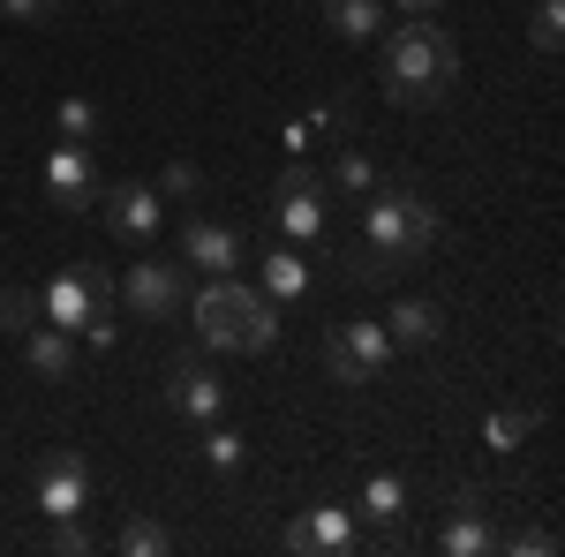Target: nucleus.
<instances>
[{
	"mask_svg": "<svg viewBox=\"0 0 565 557\" xmlns=\"http://www.w3.org/2000/svg\"><path fill=\"white\" fill-rule=\"evenodd\" d=\"M324 189H340V196H370V189H377V167H370V151H340V159H332V181H324Z\"/></svg>",
	"mask_w": 565,
	"mask_h": 557,
	"instance_id": "nucleus-21",
	"label": "nucleus"
},
{
	"mask_svg": "<svg viewBox=\"0 0 565 557\" xmlns=\"http://www.w3.org/2000/svg\"><path fill=\"white\" fill-rule=\"evenodd\" d=\"M196 332H204V346H218V354H264V346L279 340V309H271V294L242 287V279L226 271V279H212V287L196 294Z\"/></svg>",
	"mask_w": 565,
	"mask_h": 557,
	"instance_id": "nucleus-3",
	"label": "nucleus"
},
{
	"mask_svg": "<svg viewBox=\"0 0 565 557\" xmlns=\"http://www.w3.org/2000/svg\"><path fill=\"white\" fill-rule=\"evenodd\" d=\"M377 39H385V98L392 106H430V98H445L460 84V45L445 39L430 15L392 23Z\"/></svg>",
	"mask_w": 565,
	"mask_h": 557,
	"instance_id": "nucleus-2",
	"label": "nucleus"
},
{
	"mask_svg": "<svg viewBox=\"0 0 565 557\" xmlns=\"http://www.w3.org/2000/svg\"><path fill=\"white\" fill-rule=\"evenodd\" d=\"M53 550H61V557H84V550H90V535L76 527V519H53Z\"/></svg>",
	"mask_w": 565,
	"mask_h": 557,
	"instance_id": "nucleus-29",
	"label": "nucleus"
},
{
	"mask_svg": "<svg viewBox=\"0 0 565 557\" xmlns=\"http://www.w3.org/2000/svg\"><path fill=\"white\" fill-rule=\"evenodd\" d=\"M31 324H39V294H31V287H0V332L23 340Z\"/></svg>",
	"mask_w": 565,
	"mask_h": 557,
	"instance_id": "nucleus-23",
	"label": "nucleus"
},
{
	"mask_svg": "<svg viewBox=\"0 0 565 557\" xmlns=\"http://www.w3.org/2000/svg\"><path fill=\"white\" fill-rule=\"evenodd\" d=\"M121 550H129V557H167V550H174V535H167L159 519H129V527H121Z\"/></svg>",
	"mask_w": 565,
	"mask_h": 557,
	"instance_id": "nucleus-25",
	"label": "nucleus"
},
{
	"mask_svg": "<svg viewBox=\"0 0 565 557\" xmlns=\"http://www.w3.org/2000/svg\"><path fill=\"white\" fill-rule=\"evenodd\" d=\"M437 249V212L423 204V189H370V212H362V242L348 257V279L377 287L399 264H423Z\"/></svg>",
	"mask_w": 565,
	"mask_h": 557,
	"instance_id": "nucleus-1",
	"label": "nucleus"
},
{
	"mask_svg": "<svg viewBox=\"0 0 565 557\" xmlns=\"http://www.w3.org/2000/svg\"><path fill=\"white\" fill-rule=\"evenodd\" d=\"M324 23L340 31V39H377L385 31V0H324Z\"/></svg>",
	"mask_w": 565,
	"mask_h": 557,
	"instance_id": "nucleus-17",
	"label": "nucleus"
},
{
	"mask_svg": "<svg viewBox=\"0 0 565 557\" xmlns=\"http://www.w3.org/2000/svg\"><path fill=\"white\" fill-rule=\"evenodd\" d=\"M271 212H279V234H287V242H317V234H324V173L287 167L279 189H271Z\"/></svg>",
	"mask_w": 565,
	"mask_h": 557,
	"instance_id": "nucleus-6",
	"label": "nucleus"
},
{
	"mask_svg": "<svg viewBox=\"0 0 565 557\" xmlns=\"http://www.w3.org/2000/svg\"><path fill=\"white\" fill-rule=\"evenodd\" d=\"M39 317L53 324V332L84 340V324H90V317H106V271H98V264H68L61 279H45Z\"/></svg>",
	"mask_w": 565,
	"mask_h": 557,
	"instance_id": "nucleus-5",
	"label": "nucleus"
},
{
	"mask_svg": "<svg viewBox=\"0 0 565 557\" xmlns=\"http://www.w3.org/2000/svg\"><path fill=\"white\" fill-rule=\"evenodd\" d=\"M121 294L136 317H167V309H181V264H129Z\"/></svg>",
	"mask_w": 565,
	"mask_h": 557,
	"instance_id": "nucleus-12",
	"label": "nucleus"
},
{
	"mask_svg": "<svg viewBox=\"0 0 565 557\" xmlns=\"http://www.w3.org/2000/svg\"><path fill=\"white\" fill-rule=\"evenodd\" d=\"M204 460H212V474H226V482H234V474L249 468V444H242L234 429H218V422H212V437H204Z\"/></svg>",
	"mask_w": 565,
	"mask_h": 557,
	"instance_id": "nucleus-22",
	"label": "nucleus"
},
{
	"mask_svg": "<svg viewBox=\"0 0 565 557\" xmlns=\"http://www.w3.org/2000/svg\"><path fill=\"white\" fill-rule=\"evenodd\" d=\"M98 212H106V226L121 234V242H151L159 234V189H143V181H121V189H106V196H90Z\"/></svg>",
	"mask_w": 565,
	"mask_h": 557,
	"instance_id": "nucleus-8",
	"label": "nucleus"
},
{
	"mask_svg": "<svg viewBox=\"0 0 565 557\" xmlns=\"http://www.w3.org/2000/svg\"><path fill=\"white\" fill-rule=\"evenodd\" d=\"M437 543L452 557H490L498 550V535H490V519H482V497L468 490V497H452V513H445V527H437Z\"/></svg>",
	"mask_w": 565,
	"mask_h": 557,
	"instance_id": "nucleus-13",
	"label": "nucleus"
},
{
	"mask_svg": "<svg viewBox=\"0 0 565 557\" xmlns=\"http://www.w3.org/2000/svg\"><path fill=\"white\" fill-rule=\"evenodd\" d=\"M482 437H490V452H521L527 437H535V415H527V407H498V415L482 422Z\"/></svg>",
	"mask_w": 565,
	"mask_h": 557,
	"instance_id": "nucleus-20",
	"label": "nucleus"
},
{
	"mask_svg": "<svg viewBox=\"0 0 565 557\" xmlns=\"http://www.w3.org/2000/svg\"><path fill=\"white\" fill-rule=\"evenodd\" d=\"M437 332H445V309H437V301H399L385 317L392 346H437Z\"/></svg>",
	"mask_w": 565,
	"mask_h": 557,
	"instance_id": "nucleus-16",
	"label": "nucleus"
},
{
	"mask_svg": "<svg viewBox=\"0 0 565 557\" xmlns=\"http://www.w3.org/2000/svg\"><path fill=\"white\" fill-rule=\"evenodd\" d=\"M362 513L370 519H407V482H399V474H370V482H362Z\"/></svg>",
	"mask_w": 565,
	"mask_h": 557,
	"instance_id": "nucleus-19",
	"label": "nucleus"
},
{
	"mask_svg": "<svg viewBox=\"0 0 565 557\" xmlns=\"http://www.w3.org/2000/svg\"><path fill=\"white\" fill-rule=\"evenodd\" d=\"M53 129H61V143H90V136H98V106H90V98H61Z\"/></svg>",
	"mask_w": 565,
	"mask_h": 557,
	"instance_id": "nucleus-24",
	"label": "nucleus"
},
{
	"mask_svg": "<svg viewBox=\"0 0 565 557\" xmlns=\"http://www.w3.org/2000/svg\"><path fill=\"white\" fill-rule=\"evenodd\" d=\"M527 39H535V53H558L565 45V8L558 0H543V8L527 15Z\"/></svg>",
	"mask_w": 565,
	"mask_h": 557,
	"instance_id": "nucleus-26",
	"label": "nucleus"
},
{
	"mask_svg": "<svg viewBox=\"0 0 565 557\" xmlns=\"http://www.w3.org/2000/svg\"><path fill=\"white\" fill-rule=\"evenodd\" d=\"M399 8H407V15H437L445 0H399Z\"/></svg>",
	"mask_w": 565,
	"mask_h": 557,
	"instance_id": "nucleus-31",
	"label": "nucleus"
},
{
	"mask_svg": "<svg viewBox=\"0 0 565 557\" xmlns=\"http://www.w3.org/2000/svg\"><path fill=\"white\" fill-rule=\"evenodd\" d=\"M196 189H204V173L189 167V159H174V167L159 173V196H196Z\"/></svg>",
	"mask_w": 565,
	"mask_h": 557,
	"instance_id": "nucleus-27",
	"label": "nucleus"
},
{
	"mask_svg": "<svg viewBox=\"0 0 565 557\" xmlns=\"http://www.w3.org/2000/svg\"><path fill=\"white\" fill-rule=\"evenodd\" d=\"M84 505H90V460L76 452V444H61V452L39 468V513L45 519H76Z\"/></svg>",
	"mask_w": 565,
	"mask_h": 557,
	"instance_id": "nucleus-7",
	"label": "nucleus"
},
{
	"mask_svg": "<svg viewBox=\"0 0 565 557\" xmlns=\"http://www.w3.org/2000/svg\"><path fill=\"white\" fill-rule=\"evenodd\" d=\"M23 362H31V369H39L45 385H61V377H68V369H76V340H68V332H53V324H31V332H23Z\"/></svg>",
	"mask_w": 565,
	"mask_h": 557,
	"instance_id": "nucleus-15",
	"label": "nucleus"
},
{
	"mask_svg": "<svg viewBox=\"0 0 565 557\" xmlns=\"http://www.w3.org/2000/svg\"><path fill=\"white\" fill-rule=\"evenodd\" d=\"M392 362V340H385V317H348L324 332V369L340 385H377Z\"/></svg>",
	"mask_w": 565,
	"mask_h": 557,
	"instance_id": "nucleus-4",
	"label": "nucleus"
},
{
	"mask_svg": "<svg viewBox=\"0 0 565 557\" xmlns=\"http://www.w3.org/2000/svg\"><path fill=\"white\" fill-rule=\"evenodd\" d=\"M45 189H53V204H68V212H84L90 196H98V173H90L84 143H53V151H45Z\"/></svg>",
	"mask_w": 565,
	"mask_h": 557,
	"instance_id": "nucleus-9",
	"label": "nucleus"
},
{
	"mask_svg": "<svg viewBox=\"0 0 565 557\" xmlns=\"http://www.w3.org/2000/svg\"><path fill=\"white\" fill-rule=\"evenodd\" d=\"M167 399H174L181 415H196V422H218V415H226V385H218L212 369H196V362H181V369H174Z\"/></svg>",
	"mask_w": 565,
	"mask_h": 557,
	"instance_id": "nucleus-14",
	"label": "nucleus"
},
{
	"mask_svg": "<svg viewBox=\"0 0 565 557\" xmlns=\"http://www.w3.org/2000/svg\"><path fill=\"white\" fill-rule=\"evenodd\" d=\"M287 550L295 557H317V550H354V519L348 505H309L295 527H287Z\"/></svg>",
	"mask_w": 565,
	"mask_h": 557,
	"instance_id": "nucleus-11",
	"label": "nucleus"
},
{
	"mask_svg": "<svg viewBox=\"0 0 565 557\" xmlns=\"http://www.w3.org/2000/svg\"><path fill=\"white\" fill-rule=\"evenodd\" d=\"M264 294H271V301H302V294H309L302 249H271V264H264Z\"/></svg>",
	"mask_w": 565,
	"mask_h": 557,
	"instance_id": "nucleus-18",
	"label": "nucleus"
},
{
	"mask_svg": "<svg viewBox=\"0 0 565 557\" xmlns=\"http://www.w3.org/2000/svg\"><path fill=\"white\" fill-rule=\"evenodd\" d=\"M181 257L196 264V271H212V279H226V271L242 264V234L218 226V218H189V226H181Z\"/></svg>",
	"mask_w": 565,
	"mask_h": 557,
	"instance_id": "nucleus-10",
	"label": "nucleus"
},
{
	"mask_svg": "<svg viewBox=\"0 0 565 557\" xmlns=\"http://www.w3.org/2000/svg\"><path fill=\"white\" fill-rule=\"evenodd\" d=\"M0 8H8L15 23H53V15H61V0H0Z\"/></svg>",
	"mask_w": 565,
	"mask_h": 557,
	"instance_id": "nucleus-28",
	"label": "nucleus"
},
{
	"mask_svg": "<svg viewBox=\"0 0 565 557\" xmlns=\"http://www.w3.org/2000/svg\"><path fill=\"white\" fill-rule=\"evenodd\" d=\"M84 340H90V346H114V340H121V324H114V317H90Z\"/></svg>",
	"mask_w": 565,
	"mask_h": 557,
	"instance_id": "nucleus-30",
	"label": "nucleus"
}]
</instances>
